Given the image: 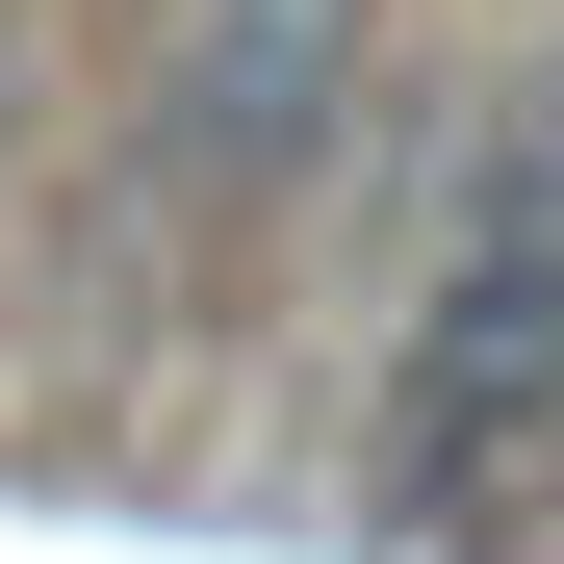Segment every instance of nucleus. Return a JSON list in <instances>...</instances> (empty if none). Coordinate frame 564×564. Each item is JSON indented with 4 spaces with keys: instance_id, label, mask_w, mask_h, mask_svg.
<instances>
[{
    "instance_id": "f257e3e1",
    "label": "nucleus",
    "mask_w": 564,
    "mask_h": 564,
    "mask_svg": "<svg viewBox=\"0 0 564 564\" xmlns=\"http://www.w3.org/2000/svg\"><path fill=\"white\" fill-rule=\"evenodd\" d=\"M386 436H411V488H488V462H539V436H564V129L488 180V206H462L436 308H411Z\"/></svg>"
},
{
    "instance_id": "f03ea898",
    "label": "nucleus",
    "mask_w": 564,
    "mask_h": 564,
    "mask_svg": "<svg viewBox=\"0 0 564 564\" xmlns=\"http://www.w3.org/2000/svg\"><path fill=\"white\" fill-rule=\"evenodd\" d=\"M180 104H206V154H231V180H282V154L359 104V0H206Z\"/></svg>"
}]
</instances>
